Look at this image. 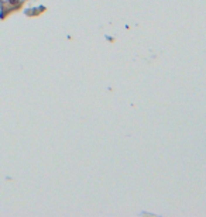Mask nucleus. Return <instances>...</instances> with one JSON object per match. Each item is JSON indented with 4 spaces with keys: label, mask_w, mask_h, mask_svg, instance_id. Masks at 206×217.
Segmentation results:
<instances>
[]
</instances>
